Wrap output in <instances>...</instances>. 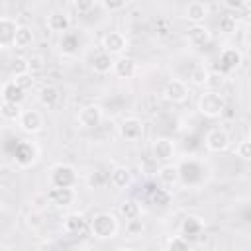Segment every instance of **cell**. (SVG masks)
Segmentation results:
<instances>
[{
  "label": "cell",
  "mask_w": 251,
  "mask_h": 251,
  "mask_svg": "<svg viewBox=\"0 0 251 251\" xmlns=\"http://www.w3.org/2000/svg\"><path fill=\"white\" fill-rule=\"evenodd\" d=\"M27 59H29V75H31V76L43 73V69H45V59H43L41 55H31V57H27Z\"/></svg>",
  "instance_id": "38"
},
{
  "label": "cell",
  "mask_w": 251,
  "mask_h": 251,
  "mask_svg": "<svg viewBox=\"0 0 251 251\" xmlns=\"http://www.w3.org/2000/svg\"><path fill=\"white\" fill-rule=\"evenodd\" d=\"M102 120H104V112H102V108L98 104H86L76 114V122L84 129H96V127H100Z\"/></svg>",
  "instance_id": "6"
},
{
  "label": "cell",
  "mask_w": 251,
  "mask_h": 251,
  "mask_svg": "<svg viewBox=\"0 0 251 251\" xmlns=\"http://www.w3.org/2000/svg\"><path fill=\"white\" fill-rule=\"evenodd\" d=\"M204 229V222L196 216H186L180 224V231H182V237L184 239H196Z\"/></svg>",
  "instance_id": "25"
},
{
  "label": "cell",
  "mask_w": 251,
  "mask_h": 251,
  "mask_svg": "<svg viewBox=\"0 0 251 251\" xmlns=\"http://www.w3.org/2000/svg\"><path fill=\"white\" fill-rule=\"evenodd\" d=\"M241 51L235 49V47H226L222 53H220V59H218V71L222 75H227L231 71H235L239 65H241Z\"/></svg>",
  "instance_id": "13"
},
{
  "label": "cell",
  "mask_w": 251,
  "mask_h": 251,
  "mask_svg": "<svg viewBox=\"0 0 251 251\" xmlns=\"http://www.w3.org/2000/svg\"><path fill=\"white\" fill-rule=\"evenodd\" d=\"M25 100V90L16 84V80H8L2 84V102L22 104Z\"/></svg>",
  "instance_id": "23"
},
{
  "label": "cell",
  "mask_w": 251,
  "mask_h": 251,
  "mask_svg": "<svg viewBox=\"0 0 251 251\" xmlns=\"http://www.w3.org/2000/svg\"><path fill=\"white\" fill-rule=\"evenodd\" d=\"M190 251H198V249H190Z\"/></svg>",
  "instance_id": "49"
},
{
  "label": "cell",
  "mask_w": 251,
  "mask_h": 251,
  "mask_svg": "<svg viewBox=\"0 0 251 251\" xmlns=\"http://www.w3.org/2000/svg\"><path fill=\"white\" fill-rule=\"evenodd\" d=\"M47 198L57 208H69V206H73L76 202L78 194H76L75 188H57V186H51V190L47 192Z\"/></svg>",
  "instance_id": "14"
},
{
  "label": "cell",
  "mask_w": 251,
  "mask_h": 251,
  "mask_svg": "<svg viewBox=\"0 0 251 251\" xmlns=\"http://www.w3.org/2000/svg\"><path fill=\"white\" fill-rule=\"evenodd\" d=\"M12 159L20 169H29L39 159V147L35 141L29 139H16L12 147Z\"/></svg>",
  "instance_id": "2"
},
{
  "label": "cell",
  "mask_w": 251,
  "mask_h": 251,
  "mask_svg": "<svg viewBox=\"0 0 251 251\" xmlns=\"http://www.w3.org/2000/svg\"><path fill=\"white\" fill-rule=\"evenodd\" d=\"M208 78H210V69L202 63H196L190 73H188V80L194 84V86H206L208 84Z\"/></svg>",
  "instance_id": "28"
},
{
  "label": "cell",
  "mask_w": 251,
  "mask_h": 251,
  "mask_svg": "<svg viewBox=\"0 0 251 251\" xmlns=\"http://www.w3.org/2000/svg\"><path fill=\"white\" fill-rule=\"evenodd\" d=\"M175 151H176L175 141L169 139V137H157V139L153 141V157H155L157 161L169 163V161L175 157Z\"/></svg>",
  "instance_id": "16"
},
{
  "label": "cell",
  "mask_w": 251,
  "mask_h": 251,
  "mask_svg": "<svg viewBox=\"0 0 251 251\" xmlns=\"http://www.w3.org/2000/svg\"><path fill=\"white\" fill-rule=\"evenodd\" d=\"M18 27H20V24L14 18H10V16H2L0 18V47L2 49L14 47Z\"/></svg>",
  "instance_id": "12"
},
{
  "label": "cell",
  "mask_w": 251,
  "mask_h": 251,
  "mask_svg": "<svg viewBox=\"0 0 251 251\" xmlns=\"http://www.w3.org/2000/svg\"><path fill=\"white\" fill-rule=\"evenodd\" d=\"M90 69L96 73V75H106L114 69V61H112V55L100 51L96 53L92 59H90Z\"/></svg>",
  "instance_id": "26"
},
{
  "label": "cell",
  "mask_w": 251,
  "mask_h": 251,
  "mask_svg": "<svg viewBox=\"0 0 251 251\" xmlns=\"http://www.w3.org/2000/svg\"><path fill=\"white\" fill-rule=\"evenodd\" d=\"M49 180H51V186H57V188H75L78 182V173L73 165L59 163L49 171Z\"/></svg>",
  "instance_id": "5"
},
{
  "label": "cell",
  "mask_w": 251,
  "mask_h": 251,
  "mask_svg": "<svg viewBox=\"0 0 251 251\" xmlns=\"http://www.w3.org/2000/svg\"><path fill=\"white\" fill-rule=\"evenodd\" d=\"M157 178L163 186H175L180 182V173H178V165L173 163H165L157 169Z\"/></svg>",
  "instance_id": "20"
},
{
  "label": "cell",
  "mask_w": 251,
  "mask_h": 251,
  "mask_svg": "<svg viewBox=\"0 0 251 251\" xmlns=\"http://www.w3.org/2000/svg\"><path fill=\"white\" fill-rule=\"evenodd\" d=\"M235 155L243 161H251V141L249 139H241L235 147Z\"/></svg>",
  "instance_id": "40"
},
{
  "label": "cell",
  "mask_w": 251,
  "mask_h": 251,
  "mask_svg": "<svg viewBox=\"0 0 251 251\" xmlns=\"http://www.w3.org/2000/svg\"><path fill=\"white\" fill-rule=\"evenodd\" d=\"M198 112L204 116V118H220L226 110V100L220 92H214V90H204L200 96H198V104H196Z\"/></svg>",
  "instance_id": "3"
},
{
  "label": "cell",
  "mask_w": 251,
  "mask_h": 251,
  "mask_svg": "<svg viewBox=\"0 0 251 251\" xmlns=\"http://www.w3.org/2000/svg\"><path fill=\"white\" fill-rule=\"evenodd\" d=\"M78 47H80V37H78L76 31H67V33L61 35V39H59V49H61L63 55L73 57V55L78 53Z\"/></svg>",
  "instance_id": "24"
},
{
  "label": "cell",
  "mask_w": 251,
  "mask_h": 251,
  "mask_svg": "<svg viewBox=\"0 0 251 251\" xmlns=\"http://www.w3.org/2000/svg\"><path fill=\"white\" fill-rule=\"evenodd\" d=\"M218 27H220L222 33H233L235 27H237L235 16H233V14H224V16L220 18V22H218Z\"/></svg>",
  "instance_id": "34"
},
{
  "label": "cell",
  "mask_w": 251,
  "mask_h": 251,
  "mask_svg": "<svg viewBox=\"0 0 251 251\" xmlns=\"http://www.w3.org/2000/svg\"><path fill=\"white\" fill-rule=\"evenodd\" d=\"M98 4L96 2H92V0H76V2H73V8L78 12V14H88L90 10H94Z\"/></svg>",
  "instance_id": "41"
},
{
  "label": "cell",
  "mask_w": 251,
  "mask_h": 251,
  "mask_svg": "<svg viewBox=\"0 0 251 251\" xmlns=\"http://www.w3.org/2000/svg\"><path fill=\"white\" fill-rule=\"evenodd\" d=\"M149 200L153 206H159V208H167L171 202H173V196L167 188H161V186H153L149 190Z\"/></svg>",
  "instance_id": "31"
},
{
  "label": "cell",
  "mask_w": 251,
  "mask_h": 251,
  "mask_svg": "<svg viewBox=\"0 0 251 251\" xmlns=\"http://www.w3.org/2000/svg\"><path fill=\"white\" fill-rule=\"evenodd\" d=\"M37 100H39V104H41L43 108H47V110L55 108V106L59 104V100H61V90H59V86H55V84H43V86L39 88V92H37Z\"/></svg>",
  "instance_id": "19"
},
{
  "label": "cell",
  "mask_w": 251,
  "mask_h": 251,
  "mask_svg": "<svg viewBox=\"0 0 251 251\" xmlns=\"http://www.w3.org/2000/svg\"><path fill=\"white\" fill-rule=\"evenodd\" d=\"M88 226H90L92 237L102 239V241L114 239L116 233H118V229H120L118 218H116V214H112V212H98V214H94V216L90 218V224H88Z\"/></svg>",
  "instance_id": "1"
},
{
  "label": "cell",
  "mask_w": 251,
  "mask_h": 251,
  "mask_svg": "<svg viewBox=\"0 0 251 251\" xmlns=\"http://www.w3.org/2000/svg\"><path fill=\"white\" fill-rule=\"evenodd\" d=\"M131 182V173L126 165H116L112 171H110V184L116 188V190H124L127 188Z\"/></svg>",
  "instance_id": "22"
},
{
  "label": "cell",
  "mask_w": 251,
  "mask_h": 251,
  "mask_svg": "<svg viewBox=\"0 0 251 251\" xmlns=\"http://www.w3.org/2000/svg\"><path fill=\"white\" fill-rule=\"evenodd\" d=\"M100 6L108 12H116V10H124L127 6V2L126 0H104V2H100Z\"/></svg>",
  "instance_id": "42"
},
{
  "label": "cell",
  "mask_w": 251,
  "mask_h": 251,
  "mask_svg": "<svg viewBox=\"0 0 251 251\" xmlns=\"http://www.w3.org/2000/svg\"><path fill=\"white\" fill-rule=\"evenodd\" d=\"M86 227V218L82 214H69L63 220V229L67 233H80Z\"/></svg>",
  "instance_id": "29"
},
{
  "label": "cell",
  "mask_w": 251,
  "mask_h": 251,
  "mask_svg": "<svg viewBox=\"0 0 251 251\" xmlns=\"http://www.w3.org/2000/svg\"><path fill=\"white\" fill-rule=\"evenodd\" d=\"M143 129H145L143 120L133 118V116L124 118V120L120 122V126H118V133H120V137L126 139V141H137V139L143 135Z\"/></svg>",
  "instance_id": "11"
},
{
  "label": "cell",
  "mask_w": 251,
  "mask_h": 251,
  "mask_svg": "<svg viewBox=\"0 0 251 251\" xmlns=\"http://www.w3.org/2000/svg\"><path fill=\"white\" fill-rule=\"evenodd\" d=\"M116 251H135V249H129V247H120V249H116Z\"/></svg>",
  "instance_id": "47"
},
{
  "label": "cell",
  "mask_w": 251,
  "mask_h": 251,
  "mask_svg": "<svg viewBox=\"0 0 251 251\" xmlns=\"http://www.w3.org/2000/svg\"><path fill=\"white\" fill-rule=\"evenodd\" d=\"M245 10H247V12H249V16H251V0H249V2H245Z\"/></svg>",
  "instance_id": "46"
},
{
  "label": "cell",
  "mask_w": 251,
  "mask_h": 251,
  "mask_svg": "<svg viewBox=\"0 0 251 251\" xmlns=\"http://www.w3.org/2000/svg\"><path fill=\"white\" fill-rule=\"evenodd\" d=\"M224 6L229 10H241V8H245V2L243 0H226Z\"/></svg>",
  "instance_id": "45"
},
{
  "label": "cell",
  "mask_w": 251,
  "mask_h": 251,
  "mask_svg": "<svg viewBox=\"0 0 251 251\" xmlns=\"http://www.w3.org/2000/svg\"><path fill=\"white\" fill-rule=\"evenodd\" d=\"M10 73L14 75V78H20V76L29 75V59L27 57H22V55H16L10 61Z\"/></svg>",
  "instance_id": "32"
},
{
  "label": "cell",
  "mask_w": 251,
  "mask_h": 251,
  "mask_svg": "<svg viewBox=\"0 0 251 251\" xmlns=\"http://www.w3.org/2000/svg\"><path fill=\"white\" fill-rule=\"evenodd\" d=\"M204 145H206V149H208L210 153H224V151L229 149L231 137H229V133H227L226 129H222V127H212V129L206 133V137H204Z\"/></svg>",
  "instance_id": "8"
},
{
  "label": "cell",
  "mask_w": 251,
  "mask_h": 251,
  "mask_svg": "<svg viewBox=\"0 0 251 251\" xmlns=\"http://www.w3.org/2000/svg\"><path fill=\"white\" fill-rule=\"evenodd\" d=\"M178 173H180V182L184 186H198L204 182L206 178V167L204 163L188 157L178 165Z\"/></svg>",
  "instance_id": "4"
},
{
  "label": "cell",
  "mask_w": 251,
  "mask_h": 251,
  "mask_svg": "<svg viewBox=\"0 0 251 251\" xmlns=\"http://www.w3.org/2000/svg\"><path fill=\"white\" fill-rule=\"evenodd\" d=\"M186 37H188V43H190L192 47H206V45L212 41V33H210V29H208L204 24L192 25V27L188 29Z\"/></svg>",
  "instance_id": "21"
},
{
  "label": "cell",
  "mask_w": 251,
  "mask_h": 251,
  "mask_svg": "<svg viewBox=\"0 0 251 251\" xmlns=\"http://www.w3.org/2000/svg\"><path fill=\"white\" fill-rule=\"evenodd\" d=\"M118 212H120V216H122L126 222L135 220V218H141V206H139V202L133 200V198H126V200L120 204Z\"/></svg>",
  "instance_id": "27"
},
{
  "label": "cell",
  "mask_w": 251,
  "mask_h": 251,
  "mask_svg": "<svg viewBox=\"0 0 251 251\" xmlns=\"http://www.w3.org/2000/svg\"><path fill=\"white\" fill-rule=\"evenodd\" d=\"M106 182H110V173H106V171H94V173H90V176H88V184H90L92 188H100V186H104Z\"/></svg>",
  "instance_id": "35"
},
{
  "label": "cell",
  "mask_w": 251,
  "mask_h": 251,
  "mask_svg": "<svg viewBox=\"0 0 251 251\" xmlns=\"http://www.w3.org/2000/svg\"><path fill=\"white\" fill-rule=\"evenodd\" d=\"M18 86H22L24 90H27L31 84H33V76L31 75H25V76H20V78H14Z\"/></svg>",
  "instance_id": "44"
},
{
  "label": "cell",
  "mask_w": 251,
  "mask_h": 251,
  "mask_svg": "<svg viewBox=\"0 0 251 251\" xmlns=\"http://www.w3.org/2000/svg\"><path fill=\"white\" fill-rule=\"evenodd\" d=\"M22 106L20 104H12V102H2L0 104V114L6 122H18L22 116Z\"/></svg>",
  "instance_id": "33"
},
{
  "label": "cell",
  "mask_w": 251,
  "mask_h": 251,
  "mask_svg": "<svg viewBox=\"0 0 251 251\" xmlns=\"http://www.w3.org/2000/svg\"><path fill=\"white\" fill-rule=\"evenodd\" d=\"M143 229H145V224H143L141 218H135V220L126 222V233H127L129 237H137V235H141Z\"/></svg>",
  "instance_id": "37"
},
{
  "label": "cell",
  "mask_w": 251,
  "mask_h": 251,
  "mask_svg": "<svg viewBox=\"0 0 251 251\" xmlns=\"http://www.w3.org/2000/svg\"><path fill=\"white\" fill-rule=\"evenodd\" d=\"M45 25H47L49 31L63 35V33H67L69 27H71V16H69L67 12H63V10H55V12H51V14L47 16Z\"/></svg>",
  "instance_id": "15"
},
{
  "label": "cell",
  "mask_w": 251,
  "mask_h": 251,
  "mask_svg": "<svg viewBox=\"0 0 251 251\" xmlns=\"http://www.w3.org/2000/svg\"><path fill=\"white\" fill-rule=\"evenodd\" d=\"M43 126H45V120L39 110H24L18 120V127L24 133H39Z\"/></svg>",
  "instance_id": "10"
},
{
  "label": "cell",
  "mask_w": 251,
  "mask_h": 251,
  "mask_svg": "<svg viewBox=\"0 0 251 251\" xmlns=\"http://www.w3.org/2000/svg\"><path fill=\"white\" fill-rule=\"evenodd\" d=\"M190 96V90H188V84L178 80V78H173L169 80L165 86H163V98L167 102H173V104H182L186 102V98Z\"/></svg>",
  "instance_id": "9"
},
{
  "label": "cell",
  "mask_w": 251,
  "mask_h": 251,
  "mask_svg": "<svg viewBox=\"0 0 251 251\" xmlns=\"http://www.w3.org/2000/svg\"><path fill=\"white\" fill-rule=\"evenodd\" d=\"M208 14H210V6L204 4V2H198V0L188 2V6L184 8V18H186L192 25H200V24L206 20Z\"/></svg>",
  "instance_id": "17"
},
{
  "label": "cell",
  "mask_w": 251,
  "mask_h": 251,
  "mask_svg": "<svg viewBox=\"0 0 251 251\" xmlns=\"http://www.w3.org/2000/svg\"><path fill=\"white\" fill-rule=\"evenodd\" d=\"M33 39H35L33 29H31L29 25H20V27H18V33H16L14 47H16V49H27V47H31Z\"/></svg>",
  "instance_id": "30"
},
{
  "label": "cell",
  "mask_w": 251,
  "mask_h": 251,
  "mask_svg": "<svg viewBox=\"0 0 251 251\" xmlns=\"http://www.w3.org/2000/svg\"><path fill=\"white\" fill-rule=\"evenodd\" d=\"M112 73L118 78H133L137 75V61L131 57H118L114 61V69Z\"/></svg>",
  "instance_id": "18"
},
{
  "label": "cell",
  "mask_w": 251,
  "mask_h": 251,
  "mask_svg": "<svg viewBox=\"0 0 251 251\" xmlns=\"http://www.w3.org/2000/svg\"><path fill=\"white\" fill-rule=\"evenodd\" d=\"M35 251H61V247H59L55 241L45 239V241H39V243L35 245Z\"/></svg>",
  "instance_id": "43"
},
{
  "label": "cell",
  "mask_w": 251,
  "mask_h": 251,
  "mask_svg": "<svg viewBox=\"0 0 251 251\" xmlns=\"http://www.w3.org/2000/svg\"><path fill=\"white\" fill-rule=\"evenodd\" d=\"M247 139H249V141H251V127H249V137H247Z\"/></svg>",
  "instance_id": "48"
},
{
  "label": "cell",
  "mask_w": 251,
  "mask_h": 251,
  "mask_svg": "<svg viewBox=\"0 0 251 251\" xmlns=\"http://www.w3.org/2000/svg\"><path fill=\"white\" fill-rule=\"evenodd\" d=\"M102 51L108 53V55H118V57H124V51L127 49V37L122 33V31H108L102 35Z\"/></svg>",
  "instance_id": "7"
},
{
  "label": "cell",
  "mask_w": 251,
  "mask_h": 251,
  "mask_svg": "<svg viewBox=\"0 0 251 251\" xmlns=\"http://www.w3.org/2000/svg\"><path fill=\"white\" fill-rule=\"evenodd\" d=\"M224 82H226V75H222L220 71H216V73H210V78H208V88L210 90H214V92H218L222 86H224Z\"/></svg>",
  "instance_id": "39"
},
{
  "label": "cell",
  "mask_w": 251,
  "mask_h": 251,
  "mask_svg": "<svg viewBox=\"0 0 251 251\" xmlns=\"http://www.w3.org/2000/svg\"><path fill=\"white\" fill-rule=\"evenodd\" d=\"M165 251H190V247H188V241L182 235H175L167 241Z\"/></svg>",
  "instance_id": "36"
}]
</instances>
